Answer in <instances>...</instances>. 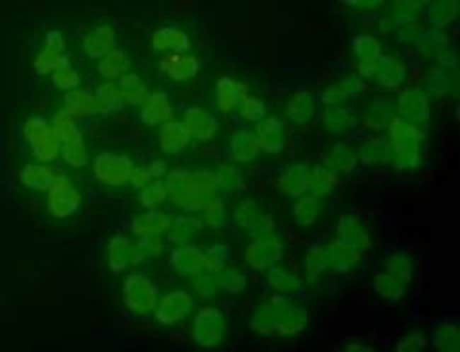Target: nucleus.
Masks as SVG:
<instances>
[{"label":"nucleus","mask_w":460,"mask_h":352,"mask_svg":"<svg viewBox=\"0 0 460 352\" xmlns=\"http://www.w3.org/2000/svg\"><path fill=\"white\" fill-rule=\"evenodd\" d=\"M335 182L334 172L321 166H316L308 172L306 190L318 197L329 193Z\"/></svg>","instance_id":"obj_7"},{"label":"nucleus","mask_w":460,"mask_h":352,"mask_svg":"<svg viewBox=\"0 0 460 352\" xmlns=\"http://www.w3.org/2000/svg\"><path fill=\"white\" fill-rule=\"evenodd\" d=\"M391 156L390 148L384 140L370 141L363 148L362 161L369 165H379L387 163Z\"/></svg>","instance_id":"obj_12"},{"label":"nucleus","mask_w":460,"mask_h":352,"mask_svg":"<svg viewBox=\"0 0 460 352\" xmlns=\"http://www.w3.org/2000/svg\"><path fill=\"white\" fill-rule=\"evenodd\" d=\"M309 170L301 165H295L283 170L280 177V186L283 192L291 196H298L306 190Z\"/></svg>","instance_id":"obj_6"},{"label":"nucleus","mask_w":460,"mask_h":352,"mask_svg":"<svg viewBox=\"0 0 460 352\" xmlns=\"http://www.w3.org/2000/svg\"><path fill=\"white\" fill-rule=\"evenodd\" d=\"M337 235L339 242L357 250L369 245L367 231L360 221L352 216H343L338 221Z\"/></svg>","instance_id":"obj_5"},{"label":"nucleus","mask_w":460,"mask_h":352,"mask_svg":"<svg viewBox=\"0 0 460 352\" xmlns=\"http://www.w3.org/2000/svg\"><path fill=\"white\" fill-rule=\"evenodd\" d=\"M399 111L410 122L423 120L427 115V103L420 94H405L399 100Z\"/></svg>","instance_id":"obj_9"},{"label":"nucleus","mask_w":460,"mask_h":352,"mask_svg":"<svg viewBox=\"0 0 460 352\" xmlns=\"http://www.w3.org/2000/svg\"><path fill=\"white\" fill-rule=\"evenodd\" d=\"M268 280L272 288L284 295L295 292L300 284L296 274L286 268L275 265L269 269Z\"/></svg>","instance_id":"obj_8"},{"label":"nucleus","mask_w":460,"mask_h":352,"mask_svg":"<svg viewBox=\"0 0 460 352\" xmlns=\"http://www.w3.org/2000/svg\"><path fill=\"white\" fill-rule=\"evenodd\" d=\"M306 317L302 305L284 295H276L263 303L253 319L256 329L262 334L277 333L292 336L304 329Z\"/></svg>","instance_id":"obj_1"},{"label":"nucleus","mask_w":460,"mask_h":352,"mask_svg":"<svg viewBox=\"0 0 460 352\" xmlns=\"http://www.w3.org/2000/svg\"><path fill=\"white\" fill-rule=\"evenodd\" d=\"M222 278V285L229 290H238L244 283L243 277L234 271H226Z\"/></svg>","instance_id":"obj_13"},{"label":"nucleus","mask_w":460,"mask_h":352,"mask_svg":"<svg viewBox=\"0 0 460 352\" xmlns=\"http://www.w3.org/2000/svg\"><path fill=\"white\" fill-rule=\"evenodd\" d=\"M393 162L401 168H412L419 164L418 131L410 124L401 120H397L391 124V128Z\"/></svg>","instance_id":"obj_2"},{"label":"nucleus","mask_w":460,"mask_h":352,"mask_svg":"<svg viewBox=\"0 0 460 352\" xmlns=\"http://www.w3.org/2000/svg\"><path fill=\"white\" fill-rule=\"evenodd\" d=\"M198 340L205 346H214L222 339L225 322L222 314L216 308L207 307L199 314L197 322Z\"/></svg>","instance_id":"obj_3"},{"label":"nucleus","mask_w":460,"mask_h":352,"mask_svg":"<svg viewBox=\"0 0 460 352\" xmlns=\"http://www.w3.org/2000/svg\"><path fill=\"white\" fill-rule=\"evenodd\" d=\"M329 266L338 270L348 269L357 255V250L339 241L327 246Z\"/></svg>","instance_id":"obj_11"},{"label":"nucleus","mask_w":460,"mask_h":352,"mask_svg":"<svg viewBox=\"0 0 460 352\" xmlns=\"http://www.w3.org/2000/svg\"><path fill=\"white\" fill-rule=\"evenodd\" d=\"M295 221L300 225L311 224L321 211L318 198L312 194L301 196L294 206Z\"/></svg>","instance_id":"obj_10"},{"label":"nucleus","mask_w":460,"mask_h":352,"mask_svg":"<svg viewBox=\"0 0 460 352\" xmlns=\"http://www.w3.org/2000/svg\"><path fill=\"white\" fill-rule=\"evenodd\" d=\"M282 256V245L272 233L264 235L250 249L248 262L257 269L275 266Z\"/></svg>","instance_id":"obj_4"}]
</instances>
